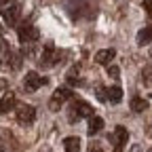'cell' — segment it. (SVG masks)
I'll use <instances>...</instances> for the list:
<instances>
[{
  "mask_svg": "<svg viewBox=\"0 0 152 152\" xmlns=\"http://www.w3.org/2000/svg\"><path fill=\"white\" fill-rule=\"evenodd\" d=\"M91 116H93V106L83 102V99H76L68 110V121L70 123H78L80 118H91Z\"/></svg>",
  "mask_w": 152,
  "mask_h": 152,
  "instance_id": "cell-1",
  "label": "cell"
},
{
  "mask_svg": "<svg viewBox=\"0 0 152 152\" xmlns=\"http://www.w3.org/2000/svg\"><path fill=\"white\" fill-rule=\"evenodd\" d=\"M72 97V91H70V87H59L53 95H51V99H49V110H53V112H59L61 110V106L68 102Z\"/></svg>",
  "mask_w": 152,
  "mask_h": 152,
  "instance_id": "cell-2",
  "label": "cell"
},
{
  "mask_svg": "<svg viewBox=\"0 0 152 152\" xmlns=\"http://www.w3.org/2000/svg\"><path fill=\"white\" fill-rule=\"evenodd\" d=\"M64 57V53L61 51H57L51 42L45 47V51H42V57H40V66L42 68H49V66H55V64H59V59Z\"/></svg>",
  "mask_w": 152,
  "mask_h": 152,
  "instance_id": "cell-3",
  "label": "cell"
},
{
  "mask_svg": "<svg viewBox=\"0 0 152 152\" xmlns=\"http://www.w3.org/2000/svg\"><path fill=\"white\" fill-rule=\"evenodd\" d=\"M45 85H49V78L40 76L38 72H28L26 78H23V89L30 91V93L36 91V89H40V87H45Z\"/></svg>",
  "mask_w": 152,
  "mask_h": 152,
  "instance_id": "cell-4",
  "label": "cell"
},
{
  "mask_svg": "<svg viewBox=\"0 0 152 152\" xmlns=\"http://www.w3.org/2000/svg\"><path fill=\"white\" fill-rule=\"evenodd\" d=\"M17 36H19V40H21L23 45H28V42H34V40H38V30H36V26H32L30 21H26V23H21L19 26V30H17Z\"/></svg>",
  "mask_w": 152,
  "mask_h": 152,
  "instance_id": "cell-5",
  "label": "cell"
},
{
  "mask_svg": "<svg viewBox=\"0 0 152 152\" xmlns=\"http://www.w3.org/2000/svg\"><path fill=\"white\" fill-rule=\"evenodd\" d=\"M36 118V108L28 106V104H19L17 106V121L21 125H32Z\"/></svg>",
  "mask_w": 152,
  "mask_h": 152,
  "instance_id": "cell-6",
  "label": "cell"
},
{
  "mask_svg": "<svg viewBox=\"0 0 152 152\" xmlns=\"http://www.w3.org/2000/svg\"><path fill=\"white\" fill-rule=\"evenodd\" d=\"M127 140H129V131H127L123 125L114 127V131L110 133V142L114 144V148H123V146L127 144Z\"/></svg>",
  "mask_w": 152,
  "mask_h": 152,
  "instance_id": "cell-7",
  "label": "cell"
},
{
  "mask_svg": "<svg viewBox=\"0 0 152 152\" xmlns=\"http://www.w3.org/2000/svg\"><path fill=\"white\" fill-rule=\"evenodd\" d=\"M114 55H116V51H114V49H102V51L95 53V61L106 66V64H110V61L114 59Z\"/></svg>",
  "mask_w": 152,
  "mask_h": 152,
  "instance_id": "cell-8",
  "label": "cell"
},
{
  "mask_svg": "<svg viewBox=\"0 0 152 152\" xmlns=\"http://www.w3.org/2000/svg\"><path fill=\"white\" fill-rule=\"evenodd\" d=\"M2 15H4L7 26H11V28H13V26L17 23V19H19V7H17V4H11V7L2 13Z\"/></svg>",
  "mask_w": 152,
  "mask_h": 152,
  "instance_id": "cell-9",
  "label": "cell"
},
{
  "mask_svg": "<svg viewBox=\"0 0 152 152\" xmlns=\"http://www.w3.org/2000/svg\"><path fill=\"white\" fill-rule=\"evenodd\" d=\"M106 95H108V102L110 104H121V99H123V89L121 87H108L106 89Z\"/></svg>",
  "mask_w": 152,
  "mask_h": 152,
  "instance_id": "cell-10",
  "label": "cell"
},
{
  "mask_svg": "<svg viewBox=\"0 0 152 152\" xmlns=\"http://www.w3.org/2000/svg\"><path fill=\"white\" fill-rule=\"evenodd\" d=\"M13 106H15V95L9 91V93H4V97L0 99V114H7L9 110H13Z\"/></svg>",
  "mask_w": 152,
  "mask_h": 152,
  "instance_id": "cell-11",
  "label": "cell"
},
{
  "mask_svg": "<svg viewBox=\"0 0 152 152\" xmlns=\"http://www.w3.org/2000/svg\"><path fill=\"white\" fill-rule=\"evenodd\" d=\"M102 129H104V118L102 116H91L89 127H87V133H89V135H95V133H99Z\"/></svg>",
  "mask_w": 152,
  "mask_h": 152,
  "instance_id": "cell-12",
  "label": "cell"
},
{
  "mask_svg": "<svg viewBox=\"0 0 152 152\" xmlns=\"http://www.w3.org/2000/svg\"><path fill=\"white\" fill-rule=\"evenodd\" d=\"M148 42H152V26L142 28V30L137 32V45H140V47H146Z\"/></svg>",
  "mask_w": 152,
  "mask_h": 152,
  "instance_id": "cell-13",
  "label": "cell"
},
{
  "mask_svg": "<svg viewBox=\"0 0 152 152\" xmlns=\"http://www.w3.org/2000/svg\"><path fill=\"white\" fill-rule=\"evenodd\" d=\"M64 148L66 152H80V137H66L64 140Z\"/></svg>",
  "mask_w": 152,
  "mask_h": 152,
  "instance_id": "cell-14",
  "label": "cell"
},
{
  "mask_svg": "<svg viewBox=\"0 0 152 152\" xmlns=\"http://www.w3.org/2000/svg\"><path fill=\"white\" fill-rule=\"evenodd\" d=\"M131 110L133 112H144V110H148V102L144 97H133L131 99Z\"/></svg>",
  "mask_w": 152,
  "mask_h": 152,
  "instance_id": "cell-15",
  "label": "cell"
},
{
  "mask_svg": "<svg viewBox=\"0 0 152 152\" xmlns=\"http://www.w3.org/2000/svg\"><path fill=\"white\" fill-rule=\"evenodd\" d=\"M7 61H9V66L13 70H19V68H21V53H9Z\"/></svg>",
  "mask_w": 152,
  "mask_h": 152,
  "instance_id": "cell-16",
  "label": "cell"
},
{
  "mask_svg": "<svg viewBox=\"0 0 152 152\" xmlns=\"http://www.w3.org/2000/svg\"><path fill=\"white\" fill-rule=\"evenodd\" d=\"M95 95H97L99 102H108V95H106V89L102 85H97V89H95Z\"/></svg>",
  "mask_w": 152,
  "mask_h": 152,
  "instance_id": "cell-17",
  "label": "cell"
},
{
  "mask_svg": "<svg viewBox=\"0 0 152 152\" xmlns=\"http://www.w3.org/2000/svg\"><path fill=\"white\" fill-rule=\"evenodd\" d=\"M108 76H112V78H118L121 76V70L116 66H108Z\"/></svg>",
  "mask_w": 152,
  "mask_h": 152,
  "instance_id": "cell-18",
  "label": "cell"
},
{
  "mask_svg": "<svg viewBox=\"0 0 152 152\" xmlns=\"http://www.w3.org/2000/svg\"><path fill=\"white\" fill-rule=\"evenodd\" d=\"M87 152H104V148H102L99 144H95V142H91V144H89V148H87Z\"/></svg>",
  "mask_w": 152,
  "mask_h": 152,
  "instance_id": "cell-19",
  "label": "cell"
},
{
  "mask_svg": "<svg viewBox=\"0 0 152 152\" xmlns=\"http://www.w3.org/2000/svg\"><path fill=\"white\" fill-rule=\"evenodd\" d=\"M144 9H146L148 17H152V0H144Z\"/></svg>",
  "mask_w": 152,
  "mask_h": 152,
  "instance_id": "cell-20",
  "label": "cell"
},
{
  "mask_svg": "<svg viewBox=\"0 0 152 152\" xmlns=\"http://www.w3.org/2000/svg\"><path fill=\"white\" fill-rule=\"evenodd\" d=\"M131 152H142V148H140V146H133V148H131Z\"/></svg>",
  "mask_w": 152,
  "mask_h": 152,
  "instance_id": "cell-21",
  "label": "cell"
},
{
  "mask_svg": "<svg viewBox=\"0 0 152 152\" xmlns=\"http://www.w3.org/2000/svg\"><path fill=\"white\" fill-rule=\"evenodd\" d=\"M2 87H4V83H2V80H0V91H2Z\"/></svg>",
  "mask_w": 152,
  "mask_h": 152,
  "instance_id": "cell-22",
  "label": "cell"
},
{
  "mask_svg": "<svg viewBox=\"0 0 152 152\" xmlns=\"http://www.w3.org/2000/svg\"><path fill=\"white\" fill-rule=\"evenodd\" d=\"M114 152H123V150H121V148H114Z\"/></svg>",
  "mask_w": 152,
  "mask_h": 152,
  "instance_id": "cell-23",
  "label": "cell"
},
{
  "mask_svg": "<svg viewBox=\"0 0 152 152\" xmlns=\"http://www.w3.org/2000/svg\"><path fill=\"white\" fill-rule=\"evenodd\" d=\"M2 32H4V30H2V26H0V36H2Z\"/></svg>",
  "mask_w": 152,
  "mask_h": 152,
  "instance_id": "cell-24",
  "label": "cell"
}]
</instances>
